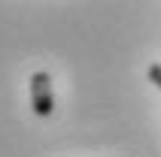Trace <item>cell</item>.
Returning <instances> with one entry per match:
<instances>
[{
    "instance_id": "obj_2",
    "label": "cell",
    "mask_w": 161,
    "mask_h": 157,
    "mask_svg": "<svg viewBox=\"0 0 161 157\" xmlns=\"http://www.w3.org/2000/svg\"><path fill=\"white\" fill-rule=\"evenodd\" d=\"M149 82H152L155 88H161V63H152V67H149Z\"/></svg>"
},
{
    "instance_id": "obj_1",
    "label": "cell",
    "mask_w": 161,
    "mask_h": 157,
    "mask_svg": "<svg viewBox=\"0 0 161 157\" xmlns=\"http://www.w3.org/2000/svg\"><path fill=\"white\" fill-rule=\"evenodd\" d=\"M31 106L40 118H49L55 109V94H52V78L49 73H34L31 76Z\"/></svg>"
}]
</instances>
